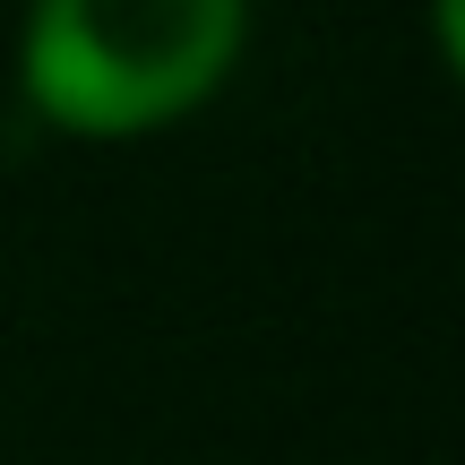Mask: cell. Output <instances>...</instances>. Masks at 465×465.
I'll use <instances>...</instances> for the list:
<instances>
[{"label": "cell", "mask_w": 465, "mask_h": 465, "mask_svg": "<svg viewBox=\"0 0 465 465\" xmlns=\"http://www.w3.org/2000/svg\"><path fill=\"white\" fill-rule=\"evenodd\" d=\"M242 52V0H35L17 78L61 130L130 138L216 95Z\"/></svg>", "instance_id": "cell-1"}]
</instances>
